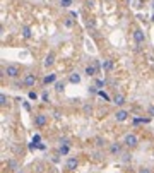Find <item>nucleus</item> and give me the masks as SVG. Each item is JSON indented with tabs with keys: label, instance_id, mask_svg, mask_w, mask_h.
Here are the masks:
<instances>
[{
	"label": "nucleus",
	"instance_id": "f257e3e1",
	"mask_svg": "<svg viewBox=\"0 0 154 173\" xmlns=\"http://www.w3.org/2000/svg\"><path fill=\"white\" fill-rule=\"evenodd\" d=\"M21 74V67L16 63H9L7 67H3V76H7L9 79H17Z\"/></svg>",
	"mask_w": 154,
	"mask_h": 173
},
{
	"label": "nucleus",
	"instance_id": "f03ea898",
	"mask_svg": "<svg viewBox=\"0 0 154 173\" xmlns=\"http://www.w3.org/2000/svg\"><path fill=\"white\" fill-rule=\"evenodd\" d=\"M125 147H129V149H134V147H137V144H139V137L135 134H127L125 137H123V142H122Z\"/></svg>",
	"mask_w": 154,
	"mask_h": 173
},
{
	"label": "nucleus",
	"instance_id": "7ed1b4c3",
	"mask_svg": "<svg viewBox=\"0 0 154 173\" xmlns=\"http://www.w3.org/2000/svg\"><path fill=\"white\" fill-rule=\"evenodd\" d=\"M33 122H34V125H36L38 129H41V127H45V125L48 123V115H46V113H36L34 118H33Z\"/></svg>",
	"mask_w": 154,
	"mask_h": 173
},
{
	"label": "nucleus",
	"instance_id": "20e7f679",
	"mask_svg": "<svg viewBox=\"0 0 154 173\" xmlns=\"http://www.w3.org/2000/svg\"><path fill=\"white\" fill-rule=\"evenodd\" d=\"M132 36H134V41H135V45H137V46H140V45H144V43H146V34H144V31H142V29H139V28L134 29V34H132Z\"/></svg>",
	"mask_w": 154,
	"mask_h": 173
},
{
	"label": "nucleus",
	"instance_id": "39448f33",
	"mask_svg": "<svg viewBox=\"0 0 154 173\" xmlns=\"http://www.w3.org/2000/svg\"><path fill=\"white\" fill-rule=\"evenodd\" d=\"M22 82H24V86H26V88H33V86L36 84V74H33V72L26 74L24 79H22Z\"/></svg>",
	"mask_w": 154,
	"mask_h": 173
},
{
	"label": "nucleus",
	"instance_id": "423d86ee",
	"mask_svg": "<svg viewBox=\"0 0 154 173\" xmlns=\"http://www.w3.org/2000/svg\"><path fill=\"white\" fill-rule=\"evenodd\" d=\"M77 166H79V161H77V158H69V159H67V163H65V168H67V172H76Z\"/></svg>",
	"mask_w": 154,
	"mask_h": 173
},
{
	"label": "nucleus",
	"instance_id": "0eeeda50",
	"mask_svg": "<svg viewBox=\"0 0 154 173\" xmlns=\"http://www.w3.org/2000/svg\"><path fill=\"white\" fill-rule=\"evenodd\" d=\"M98 72H99V69H98L94 63H91V65H87V67L84 69V74H86L87 77H94Z\"/></svg>",
	"mask_w": 154,
	"mask_h": 173
},
{
	"label": "nucleus",
	"instance_id": "6e6552de",
	"mask_svg": "<svg viewBox=\"0 0 154 173\" xmlns=\"http://www.w3.org/2000/svg\"><path fill=\"white\" fill-rule=\"evenodd\" d=\"M127 118H129V112L127 110H116V113H115L116 122H125Z\"/></svg>",
	"mask_w": 154,
	"mask_h": 173
},
{
	"label": "nucleus",
	"instance_id": "1a4fd4ad",
	"mask_svg": "<svg viewBox=\"0 0 154 173\" xmlns=\"http://www.w3.org/2000/svg\"><path fill=\"white\" fill-rule=\"evenodd\" d=\"M55 82H57V74H53V72H52V74H46V76L43 77V84H45V86L55 84Z\"/></svg>",
	"mask_w": 154,
	"mask_h": 173
},
{
	"label": "nucleus",
	"instance_id": "9d476101",
	"mask_svg": "<svg viewBox=\"0 0 154 173\" xmlns=\"http://www.w3.org/2000/svg\"><path fill=\"white\" fill-rule=\"evenodd\" d=\"M53 63H55V53H53V52H50V53L46 55V58H45V62H43V65H45V67L48 69V67H52Z\"/></svg>",
	"mask_w": 154,
	"mask_h": 173
},
{
	"label": "nucleus",
	"instance_id": "9b49d317",
	"mask_svg": "<svg viewBox=\"0 0 154 173\" xmlns=\"http://www.w3.org/2000/svg\"><path fill=\"white\" fill-rule=\"evenodd\" d=\"M111 103H115L116 106H122V105L125 103V94H122V93L113 94V101H111Z\"/></svg>",
	"mask_w": 154,
	"mask_h": 173
},
{
	"label": "nucleus",
	"instance_id": "f8f14e48",
	"mask_svg": "<svg viewBox=\"0 0 154 173\" xmlns=\"http://www.w3.org/2000/svg\"><path fill=\"white\" fill-rule=\"evenodd\" d=\"M120 153H122V144H120V142H113V144L110 146V154L115 156V154H120Z\"/></svg>",
	"mask_w": 154,
	"mask_h": 173
},
{
	"label": "nucleus",
	"instance_id": "ddd939ff",
	"mask_svg": "<svg viewBox=\"0 0 154 173\" xmlns=\"http://www.w3.org/2000/svg\"><path fill=\"white\" fill-rule=\"evenodd\" d=\"M113 67H115V63H113L111 58H104V60H103V69H104V70L110 72V70H113Z\"/></svg>",
	"mask_w": 154,
	"mask_h": 173
},
{
	"label": "nucleus",
	"instance_id": "4468645a",
	"mask_svg": "<svg viewBox=\"0 0 154 173\" xmlns=\"http://www.w3.org/2000/svg\"><path fill=\"white\" fill-rule=\"evenodd\" d=\"M22 36H24L26 39H29V38H31V36H33V33H31V28L24 26V28H22Z\"/></svg>",
	"mask_w": 154,
	"mask_h": 173
},
{
	"label": "nucleus",
	"instance_id": "2eb2a0df",
	"mask_svg": "<svg viewBox=\"0 0 154 173\" xmlns=\"http://www.w3.org/2000/svg\"><path fill=\"white\" fill-rule=\"evenodd\" d=\"M98 96H99V98H103L104 101H113V98H111V96H108V94H106V93H104L103 89H99V91H98Z\"/></svg>",
	"mask_w": 154,
	"mask_h": 173
},
{
	"label": "nucleus",
	"instance_id": "dca6fc26",
	"mask_svg": "<svg viewBox=\"0 0 154 173\" xmlns=\"http://www.w3.org/2000/svg\"><path fill=\"white\" fill-rule=\"evenodd\" d=\"M69 81H70L72 84H79V82H80V76H79V74H70Z\"/></svg>",
	"mask_w": 154,
	"mask_h": 173
},
{
	"label": "nucleus",
	"instance_id": "f3484780",
	"mask_svg": "<svg viewBox=\"0 0 154 173\" xmlns=\"http://www.w3.org/2000/svg\"><path fill=\"white\" fill-rule=\"evenodd\" d=\"M7 103H9V98L5 96V93H2L0 94V106L3 108V106H7Z\"/></svg>",
	"mask_w": 154,
	"mask_h": 173
},
{
	"label": "nucleus",
	"instance_id": "a211bd4d",
	"mask_svg": "<svg viewBox=\"0 0 154 173\" xmlns=\"http://www.w3.org/2000/svg\"><path fill=\"white\" fill-rule=\"evenodd\" d=\"M58 151H60V154H62V156H67V154H69V151H70V146H60V149H58Z\"/></svg>",
	"mask_w": 154,
	"mask_h": 173
},
{
	"label": "nucleus",
	"instance_id": "6ab92c4d",
	"mask_svg": "<svg viewBox=\"0 0 154 173\" xmlns=\"http://www.w3.org/2000/svg\"><path fill=\"white\" fill-rule=\"evenodd\" d=\"M63 88H65V84H63V82H60V81L55 82V91H57V93H62V91H63Z\"/></svg>",
	"mask_w": 154,
	"mask_h": 173
},
{
	"label": "nucleus",
	"instance_id": "aec40b11",
	"mask_svg": "<svg viewBox=\"0 0 154 173\" xmlns=\"http://www.w3.org/2000/svg\"><path fill=\"white\" fill-rule=\"evenodd\" d=\"M63 26H65V28H72V26H74V19H72V17H65Z\"/></svg>",
	"mask_w": 154,
	"mask_h": 173
},
{
	"label": "nucleus",
	"instance_id": "412c9836",
	"mask_svg": "<svg viewBox=\"0 0 154 173\" xmlns=\"http://www.w3.org/2000/svg\"><path fill=\"white\" fill-rule=\"evenodd\" d=\"M130 159H132V156H130V154H129V153L122 154V161H123V163H129Z\"/></svg>",
	"mask_w": 154,
	"mask_h": 173
},
{
	"label": "nucleus",
	"instance_id": "4be33fe9",
	"mask_svg": "<svg viewBox=\"0 0 154 173\" xmlns=\"http://www.w3.org/2000/svg\"><path fill=\"white\" fill-rule=\"evenodd\" d=\"M28 96H29L31 101H38V94H36L34 91H29V94H28Z\"/></svg>",
	"mask_w": 154,
	"mask_h": 173
},
{
	"label": "nucleus",
	"instance_id": "5701e85b",
	"mask_svg": "<svg viewBox=\"0 0 154 173\" xmlns=\"http://www.w3.org/2000/svg\"><path fill=\"white\" fill-rule=\"evenodd\" d=\"M60 5H62V7H70V5H72V0H60Z\"/></svg>",
	"mask_w": 154,
	"mask_h": 173
},
{
	"label": "nucleus",
	"instance_id": "b1692460",
	"mask_svg": "<svg viewBox=\"0 0 154 173\" xmlns=\"http://www.w3.org/2000/svg\"><path fill=\"white\" fill-rule=\"evenodd\" d=\"M104 84H106V82H104V81H101V79H96V81H94V86H96V88H103Z\"/></svg>",
	"mask_w": 154,
	"mask_h": 173
},
{
	"label": "nucleus",
	"instance_id": "393cba45",
	"mask_svg": "<svg viewBox=\"0 0 154 173\" xmlns=\"http://www.w3.org/2000/svg\"><path fill=\"white\" fill-rule=\"evenodd\" d=\"M48 99H50V96H48V93H46V91H43V94H41V101L48 103Z\"/></svg>",
	"mask_w": 154,
	"mask_h": 173
},
{
	"label": "nucleus",
	"instance_id": "a878e982",
	"mask_svg": "<svg viewBox=\"0 0 154 173\" xmlns=\"http://www.w3.org/2000/svg\"><path fill=\"white\" fill-rule=\"evenodd\" d=\"M96 146H98V147H101V146H104V139H101V137H98V139H96Z\"/></svg>",
	"mask_w": 154,
	"mask_h": 173
},
{
	"label": "nucleus",
	"instance_id": "bb28decb",
	"mask_svg": "<svg viewBox=\"0 0 154 173\" xmlns=\"http://www.w3.org/2000/svg\"><path fill=\"white\" fill-rule=\"evenodd\" d=\"M60 146H70V141L69 139H60Z\"/></svg>",
	"mask_w": 154,
	"mask_h": 173
},
{
	"label": "nucleus",
	"instance_id": "cd10ccee",
	"mask_svg": "<svg viewBox=\"0 0 154 173\" xmlns=\"http://www.w3.org/2000/svg\"><path fill=\"white\" fill-rule=\"evenodd\" d=\"M137 173H153V172H151L149 168H144V166H142V168H139V172Z\"/></svg>",
	"mask_w": 154,
	"mask_h": 173
},
{
	"label": "nucleus",
	"instance_id": "c85d7f7f",
	"mask_svg": "<svg viewBox=\"0 0 154 173\" xmlns=\"http://www.w3.org/2000/svg\"><path fill=\"white\" fill-rule=\"evenodd\" d=\"M84 112H86V113H89V115H91V113H93V108H91V106H87V105H86V106H84Z\"/></svg>",
	"mask_w": 154,
	"mask_h": 173
},
{
	"label": "nucleus",
	"instance_id": "c756f323",
	"mask_svg": "<svg viewBox=\"0 0 154 173\" xmlns=\"http://www.w3.org/2000/svg\"><path fill=\"white\" fill-rule=\"evenodd\" d=\"M39 141H41V135H39V134H36L34 137H33V142H36V144H38Z\"/></svg>",
	"mask_w": 154,
	"mask_h": 173
},
{
	"label": "nucleus",
	"instance_id": "7c9ffc66",
	"mask_svg": "<svg viewBox=\"0 0 154 173\" xmlns=\"http://www.w3.org/2000/svg\"><path fill=\"white\" fill-rule=\"evenodd\" d=\"M147 113H149V115H151V116H154V105H151V106H149V110H147Z\"/></svg>",
	"mask_w": 154,
	"mask_h": 173
},
{
	"label": "nucleus",
	"instance_id": "2f4dec72",
	"mask_svg": "<svg viewBox=\"0 0 154 173\" xmlns=\"http://www.w3.org/2000/svg\"><path fill=\"white\" fill-rule=\"evenodd\" d=\"M22 105H24V108H26V110H28V112H29V110H31V105H29V103H28V101H24V103H22Z\"/></svg>",
	"mask_w": 154,
	"mask_h": 173
},
{
	"label": "nucleus",
	"instance_id": "473e14b6",
	"mask_svg": "<svg viewBox=\"0 0 154 173\" xmlns=\"http://www.w3.org/2000/svg\"><path fill=\"white\" fill-rule=\"evenodd\" d=\"M9 166H10V168H16V166H17V163H16V161H10V163H9Z\"/></svg>",
	"mask_w": 154,
	"mask_h": 173
},
{
	"label": "nucleus",
	"instance_id": "72a5a7b5",
	"mask_svg": "<svg viewBox=\"0 0 154 173\" xmlns=\"http://www.w3.org/2000/svg\"><path fill=\"white\" fill-rule=\"evenodd\" d=\"M151 22H154V14H153V16H151Z\"/></svg>",
	"mask_w": 154,
	"mask_h": 173
},
{
	"label": "nucleus",
	"instance_id": "f704fd0d",
	"mask_svg": "<svg viewBox=\"0 0 154 173\" xmlns=\"http://www.w3.org/2000/svg\"><path fill=\"white\" fill-rule=\"evenodd\" d=\"M151 7H153V10H154V0H153V3H151Z\"/></svg>",
	"mask_w": 154,
	"mask_h": 173
},
{
	"label": "nucleus",
	"instance_id": "c9c22d12",
	"mask_svg": "<svg viewBox=\"0 0 154 173\" xmlns=\"http://www.w3.org/2000/svg\"><path fill=\"white\" fill-rule=\"evenodd\" d=\"M16 173H22V172H21V170H17V172H16Z\"/></svg>",
	"mask_w": 154,
	"mask_h": 173
}]
</instances>
